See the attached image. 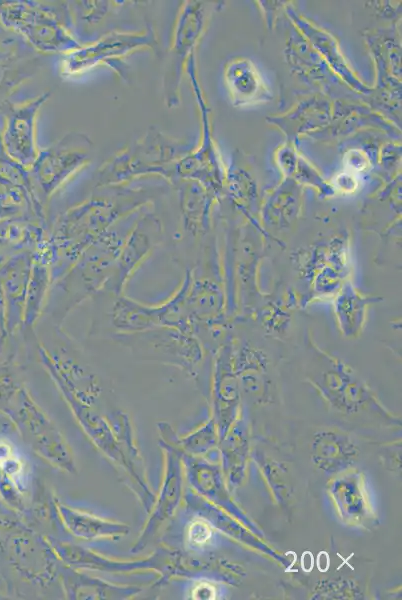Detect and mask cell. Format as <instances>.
<instances>
[{
    "instance_id": "obj_1",
    "label": "cell",
    "mask_w": 402,
    "mask_h": 600,
    "mask_svg": "<svg viewBox=\"0 0 402 600\" xmlns=\"http://www.w3.org/2000/svg\"><path fill=\"white\" fill-rule=\"evenodd\" d=\"M128 184L95 187L82 202L57 218L48 232L51 284L61 278L81 253L120 219L151 205L160 187Z\"/></svg>"
},
{
    "instance_id": "obj_2",
    "label": "cell",
    "mask_w": 402,
    "mask_h": 600,
    "mask_svg": "<svg viewBox=\"0 0 402 600\" xmlns=\"http://www.w3.org/2000/svg\"><path fill=\"white\" fill-rule=\"evenodd\" d=\"M143 208L116 222L81 253L61 278L51 284L43 312H49L57 325L62 324L71 310L103 290L122 245Z\"/></svg>"
},
{
    "instance_id": "obj_3",
    "label": "cell",
    "mask_w": 402,
    "mask_h": 600,
    "mask_svg": "<svg viewBox=\"0 0 402 600\" xmlns=\"http://www.w3.org/2000/svg\"><path fill=\"white\" fill-rule=\"evenodd\" d=\"M0 26L41 55H66L83 45L75 35L68 1H0Z\"/></svg>"
},
{
    "instance_id": "obj_4",
    "label": "cell",
    "mask_w": 402,
    "mask_h": 600,
    "mask_svg": "<svg viewBox=\"0 0 402 600\" xmlns=\"http://www.w3.org/2000/svg\"><path fill=\"white\" fill-rule=\"evenodd\" d=\"M183 148L174 139L150 126L146 133L106 160L98 169L95 187L122 185L148 176L173 183L175 164Z\"/></svg>"
},
{
    "instance_id": "obj_5",
    "label": "cell",
    "mask_w": 402,
    "mask_h": 600,
    "mask_svg": "<svg viewBox=\"0 0 402 600\" xmlns=\"http://www.w3.org/2000/svg\"><path fill=\"white\" fill-rule=\"evenodd\" d=\"M144 49L160 53L158 37L151 24L147 23L138 30L115 29L64 55L59 68L60 75L73 77L99 65H106L119 77L125 78L127 65L123 60Z\"/></svg>"
},
{
    "instance_id": "obj_6",
    "label": "cell",
    "mask_w": 402,
    "mask_h": 600,
    "mask_svg": "<svg viewBox=\"0 0 402 600\" xmlns=\"http://www.w3.org/2000/svg\"><path fill=\"white\" fill-rule=\"evenodd\" d=\"M94 143L78 131H70L45 149L28 170L36 195L45 207L52 195L93 159Z\"/></svg>"
},
{
    "instance_id": "obj_7",
    "label": "cell",
    "mask_w": 402,
    "mask_h": 600,
    "mask_svg": "<svg viewBox=\"0 0 402 600\" xmlns=\"http://www.w3.org/2000/svg\"><path fill=\"white\" fill-rule=\"evenodd\" d=\"M50 91H45L25 102L10 99L0 102V139L5 152L27 170L38 156L37 118L48 101Z\"/></svg>"
},
{
    "instance_id": "obj_8",
    "label": "cell",
    "mask_w": 402,
    "mask_h": 600,
    "mask_svg": "<svg viewBox=\"0 0 402 600\" xmlns=\"http://www.w3.org/2000/svg\"><path fill=\"white\" fill-rule=\"evenodd\" d=\"M162 231L159 217L150 209V205L144 207L122 245L114 270L103 290L116 297L122 295L134 271L160 243Z\"/></svg>"
},
{
    "instance_id": "obj_9",
    "label": "cell",
    "mask_w": 402,
    "mask_h": 600,
    "mask_svg": "<svg viewBox=\"0 0 402 600\" xmlns=\"http://www.w3.org/2000/svg\"><path fill=\"white\" fill-rule=\"evenodd\" d=\"M112 339L128 348L134 356L152 359L194 361L200 348L192 333L161 326L134 333H114Z\"/></svg>"
},
{
    "instance_id": "obj_10",
    "label": "cell",
    "mask_w": 402,
    "mask_h": 600,
    "mask_svg": "<svg viewBox=\"0 0 402 600\" xmlns=\"http://www.w3.org/2000/svg\"><path fill=\"white\" fill-rule=\"evenodd\" d=\"M202 24L203 16L200 5L192 2L185 4L176 22L169 51V62L163 79L164 100L168 107H173L178 103L183 62L198 38Z\"/></svg>"
},
{
    "instance_id": "obj_11",
    "label": "cell",
    "mask_w": 402,
    "mask_h": 600,
    "mask_svg": "<svg viewBox=\"0 0 402 600\" xmlns=\"http://www.w3.org/2000/svg\"><path fill=\"white\" fill-rule=\"evenodd\" d=\"M40 58L26 41L0 26V102L36 73Z\"/></svg>"
},
{
    "instance_id": "obj_12",
    "label": "cell",
    "mask_w": 402,
    "mask_h": 600,
    "mask_svg": "<svg viewBox=\"0 0 402 600\" xmlns=\"http://www.w3.org/2000/svg\"><path fill=\"white\" fill-rule=\"evenodd\" d=\"M33 263V252H21L0 266L6 311L7 328L10 336L22 328L26 295Z\"/></svg>"
},
{
    "instance_id": "obj_13",
    "label": "cell",
    "mask_w": 402,
    "mask_h": 600,
    "mask_svg": "<svg viewBox=\"0 0 402 600\" xmlns=\"http://www.w3.org/2000/svg\"><path fill=\"white\" fill-rule=\"evenodd\" d=\"M48 232L45 222L29 214L0 220V266L21 252L36 251Z\"/></svg>"
},
{
    "instance_id": "obj_14",
    "label": "cell",
    "mask_w": 402,
    "mask_h": 600,
    "mask_svg": "<svg viewBox=\"0 0 402 600\" xmlns=\"http://www.w3.org/2000/svg\"><path fill=\"white\" fill-rule=\"evenodd\" d=\"M225 80L236 106L246 107L268 102L272 94L254 64L237 59L228 64Z\"/></svg>"
},
{
    "instance_id": "obj_15",
    "label": "cell",
    "mask_w": 402,
    "mask_h": 600,
    "mask_svg": "<svg viewBox=\"0 0 402 600\" xmlns=\"http://www.w3.org/2000/svg\"><path fill=\"white\" fill-rule=\"evenodd\" d=\"M164 304L148 306L123 295L117 296L110 313L117 333L141 332L163 326Z\"/></svg>"
},
{
    "instance_id": "obj_16",
    "label": "cell",
    "mask_w": 402,
    "mask_h": 600,
    "mask_svg": "<svg viewBox=\"0 0 402 600\" xmlns=\"http://www.w3.org/2000/svg\"><path fill=\"white\" fill-rule=\"evenodd\" d=\"M51 286L49 255L45 242L33 252L22 329H32L43 313Z\"/></svg>"
},
{
    "instance_id": "obj_17",
    "label": "cell",
    "mask_w": 402,
    "mask_h": 600,
    "mask_svg": "<svg viewBox=\"0 0 402 600\" xmlns=\"http://www.w3.org/2000/svg\"><path fill=\"white\" fill-rule=\"evenodd\" d=\"M0 184L21 191L27 197L33 215L46 223L45 207L36 195L28 170L5 152L1 139Z\"/></svg>"
},
{
    "instance_id": "obj_18",
    "label": "cell",
    "mask_w": 402,
    "mask_h": 600,
    "mask_svg": "<svg viewBox=\"0 0 402 600\" xmlns=\"http://www.w3.org/2000/svg\"><path fill=\"white\" fill-rule=\"evenodd\" d=\"M74 32L84 45L88 30H92L113 12L125 6L127 1H68Z\"/></svg>"
},
{
    "instance_id": "obj_19",
    "label": "cell",
    "mask_w": 402,
    "mask_h": 600,
    "mask_svg": "<svg viewBox=\"0 0 402 600\" xmlns=\"http://www.w3.org/2000/svg\"><path fill=\"white\" fill-rule=\"evenodd\" d=\"M24 214L34 216L27 197L17 189L0 184V220Z\"/></svg>"
},
{
    "instance_id": "obj_20",
    "label": "cell",
    "mask_w": 402,
    "mask_h": 600,
    "mask_svg": "<svg viewBox=\"0 0 402 600\" xmlns=\"http://www.w3.org/2000/svg\"><path fill=\"white\" fill-rule=\"evenodd\" d=\"M10 335L7 328V311L6 303L0 283V355L5 351Z\"/></svg>"
},
{
    "instance_id": "obj_21",
    "label": "cell",
    "mask_w": 402,
    "mask_h": 600,
    "mask_svg": "<svg viewBox=\"0 0 402 600\" xmlns=\"http://www.w3.org/2000/svg\"><path fill=\"white\" fill-rule=\"evenodd\" d=\"M347 166L351 170H362L367 166V159L360 151H350L347 155Z\"/></svg>"
},
{
    "instance_id": "obj_22",
    "label": "cell",
    "mask_w": 402,
    "mask_h": 600,
    "mask_svg": "<svg viewBox=\"0 0 402 600\" xmlns=\"http://www.w3.org/2000/svg\"><path fill=\"white\" fill-rule=\"evenodd\" d=\"M336 183L339 189H342L343 191H352L357 186L354 177L347 173L338 175L336 178Z\"/></svg>"
}]
</instances>
